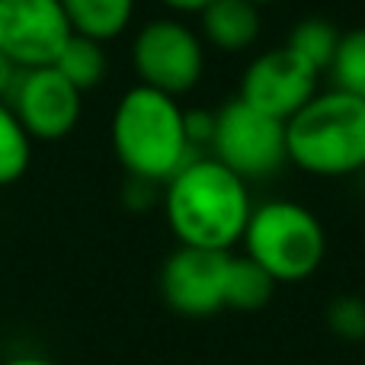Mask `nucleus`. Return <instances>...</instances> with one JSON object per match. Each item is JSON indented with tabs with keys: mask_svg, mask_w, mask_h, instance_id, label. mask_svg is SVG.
Instances as JSON below:
<instances>
[{
	"mask_svg": "<svg viewBox=\"0 0 365 365\" xmlns=\"http://www.w3.org/2000/svg\"><path fill=\"white\" fill-rule=\"evenodd\" d=\"M250 212L247 182L205 154L164 182V218L180 247L231 250L244 237Z\"/></svg>",
	"mask_w": 365,
	"mask_h": 365,
	"instance_id": "f257e3e1",
	"label": "nucleus"
},
{
	"mask_svg": "<svg viewBox=\"0 0 365 365\" xmlns=\"http://www.w3.org/2000/svg\"><path fill=\"white\" fill-rule=\"evenodd\" d=\"M182 113L186 109L173 96L141 83L122 93L113 109L109 138L128 177L164 186L180 167L199 158L186 138Z\"/></svg>",
	"mask_w": 365,
	"mask_h": 365,
	"instance_id": "f03ea898",
	"label": "nucleus"
},
{
	"mask_svg": "<svg viewBox=\"0 0 365 365\" xmlns=\"http://www.w3.org/2000/svg\"><path fill=\"white\" fill-rule=\"evenodd\" d=\"M285 151L311 177H353L365 170V100L343 90L314 100L285 122Z\"/></svg>",
	"mask_w": 365,
	"mask_h": 365,
	"instance_id": "7ed1b4c3",
	"label": "nucleus"
},
{
	"mask_svg": "<svg viewBox=\"0 0 365 365\" xmlns=\"http://www.w3.org/2000/svg\"><path fill=\"white\" fill-rule=\"evenodd\" d=\"M250 257L272 282H304L321 269L327 257V234L311 208L292 199H269L253 205L240 237Z\"/></svg>",
	"mask_w": 365,
	"mask_h": 365,
	"instance_id": "20e7f679",
	"label": "nucleus"
},
{
	"mask_svg": "<svg viewBox=\"0 0 365 365\" xmlns=\"http://www.w3.org/2000/svg\"><path fill=\"white\" fill-rule=\"evenodd\" d=\"M212 158L225 164L240 180L272 177L289 160L285 151V122L247 106L240 96L227 100L215 113Z\"/></svg>",
	"mask_w": 365,
	"mask_h": 365,
	"instance_id": "39448f33",
	"label": "nucleus"
},
{
	"mask_svg": "<svg viewBox=\"0 0 365 365\" xmlns=\"http://www.w3.org/2000/svg\"><path fill=\"white\" fill-rule=\"evenodd\" d=\"M132 68L141 87L160 90V93L186 96L199 87L205 71V48L202 38L186 23L173 16L151 19L138 29L132 42Z\"/></svg>",
	"mask_w": 365,
	"mask_h": 365,
	"instance_id": "423d86ee",
	"label": "nucleus"
},
{
	"mask_svg": "<svg viewBox=\"0 0 365 365\" xmlns=\"http://www.w3.org/2000/svg\"><path fill=\"white\" fill-rule=\"evenodd\" d=\"M71 36L61 0H0V51L19 71L51 68Z\"/></svg>",
	"mask_w": 365,
	"mask_h": 365,
	"instance_id": "0eeeda50",
	"label": "nucleus"
},
{
	"mask_svg": "<svg viewBox=\"0 0 365 365\" xmlns=\"http://www.w3.org/2000/svg\"><path fill=\"white\" fill-rule=\"evenodd\" d=\"M6 103L32 141H61L81 122L83 93L55 68H32L19 71Z\"/></svg>",
	"mask_w": 365,
	"mask_h": 365,
	"instance_id": "6e6552de",
	"label": "nucleus"
},
{
	"mask_svg": "<svg viewBox=\"0 0 365 365\" xmlns=\"http://www.w3.org/2000/svg\"><path fill=\"white\" fill-rule=\"evenodd\" d=\"M231 250L177 247L160 266V295L180 317H212L225 311V282Z\"/></svg>",
	"mask_w": 365,
	"mask_h": 365,
	"instance_id": "1a4fd4ad",
	"label": "nucleus"
},
{
	"mask_svg": "<svg viewBox=\"0 0 365 365\" xmlns=\"http://www.w3.org/2000/svg\"><path fill=\"white\" fill-rule=\"evenodd\" d=\"M317 93V71L292 48H269L257 55L240 74V100L279 122H289Z\"/></svg>",
	"mask_w": 365,
	"mask_h": 365,
	"instance_id": "9d476101",
	"label": "nucleus"
},
{
	"mask_svg": "<svg viewBox=\"0 0 365 365\" xmlns=\"http://www.w3.org/2000/svg\"><path fill=\"white\" fill-rule=\"evenodd\" d=\"M202 38L225 55H240L259 38V6L253 0H212L199 10Z\"/></svg>",
	"mask_w": 365,
	"mask_h": 365,
	"instance_id": "9b49d317",
	"label": "nucleus"
},
{
	"mask_svg": "<svg viewBox=\"0 0 365 365\" xmlns=\"http://www.w3.org/2000/svg\"><path fill=\"white\" fill-rule=\"evenodd\" d=\"M74 36H87L96 42L122 36L135 16V0H61Z\"/></svg>",
	"mask_w": 365,
	"mask_h": 365,
	"instance_id": "f8f14e48",
	"label": "nucleus"
},
{
	"mask_svg": "<svg viewBox=\"0 0 365 365\" xmlns=\"http://www.w3.org/2000/svg\"><path fill=\"white\" fill-rule=\"evenodd\" d=\"M61 77H68L81 93L87 90L100 87L106 81V71H109V58H106V48L103 42L96 38H87V36H71L68 45L61 48L58 61L51 64Z\"/></svg>",
	"mask_w": 365,
	"mask_h": 365,
	"instance_id": "ddd939ff",
	"label": "nucleus"
},
{
	"mask_svg": "<svg viewBox=\"0 0 365 365\" xmlns=\"http://www.w3.org/2000/svg\"><path fill=\"white\" fill-rule=\"evenodd\" d=\"M272 292H276V282L250 257H231L225 282V308L259 311L272 302Z\"/></svg>",
	"mask_w": 365,
	"mask_h": 365,
	"instance_id": "4468645a",
	"label": "nucleus"
},
{
	"mask_svg": "<svg viewBox=\"0 0 365 365\" xmlns=\"http://www.w3.org/2000/svg\"><path fill=\"white\" fill-rule=\"evenodd\" d=\"M340 36L343 32L336 29L330 19L324 16H304L302 23L295 26V29L289 32V42H285V48H292L302 61H308L311 68L321 74V71L330 68V61H334L336 55V45H340Z\"/></svg>",
	"mask_w": 365,
	"mask_h": 365,
	"instance_id": "2eb2a0df",
	"label": "nucleus"
},
{
	"mask_svg": "<svg viewBox=\"0 0 365 365\" xmlns=\"http://www.w3.org/2000/svg\"><path fill=\"white\" fill-rule=\"evenodd\" d=\"M32 164V138L19 125L10 103L0 100V186H13Z\"/></svg>",
	"mask_w": 365,
	"mask_h": 365,
	"instance_id": "dca6fc26",
	"label": "nucleus"
},
{
	"mask_svg": "<svg viewBox=\"0 0 365 365\" xmlns=\"http://www.w3.org/2000/svg\"><path fill=\"white\" fill-rule=\"evenodd\" d=\"M327 71L330 81H334V90L365 100V29L343 32Z\"/></svg>",
	"mask_w": 365,
	"mask_h": 365,
	"instance_id": "f3484780",
	"label": "nucleus"
},
{
	"mask_svg": "<svg viewBox=\"0 0 365 365\" xmlns=\"http://www.w3.org/2000/svg\"><path fill=\"white\" fill-rule=\"evenodd\" d=\"M324 317H327V330L340 343H365V298L336 295Z\"/></svg>",
	"mask_w": 365,
	"mask_h": 365,
	"instance_id": "a211bd4d",
	"label": "nucleus"
},
{
	"mask_svg": "<svg viewBox=\"0 0 365 365\" xmlns=\"http://www.w3.org/2000/svg\"><path fill=\"white\" fill-rule=\"evenodd\" d=\"M182 125H186V138H189V145H192V151L212 145L215 113H208V109H186V113H182Z\"/></svg>",
	"mask_w": 365,
	"mask_h": 365,
	"instance_id": "6ab92c4d",
	"label": "nucleus"
},
{
	"mask_svg": "<svg viewBox=\"0 0 365 365\" xmlns=\"http://www.w3.org/2000/svg\"><path fill=\"white\" fill-rule=\"evenodd\" d=\"M154 199H158V182L128 177V186H125V205L128 208H148Z\"/></svg>",
	"mask_w": 365,
	"mask_h": 365,
	"instance_id": "aec40b11",
	"label": "nucleus"
},
{
	"mask_svg": "<svg viewBox=\"0 0 365 365\" xmlns=\"http://www.w3.org/2000/svg\"><path fill=\"white\" fill-rule=\"evenodd\" d=\"M16 77H19V68L4 55V51H0V100H4V103H6V96H10Z\"/></svg>",
	"mask_w": 365,
	"mask_h": 365,
	"instance_id": "412c9836",
	"label": "nucleus"
},
{
	"mask_svg": "<svg viewBox=\"0 0 365 365\" xmlns=\"http://www.w3.org/2000/svg\"><path fill=\"white\" fill-rule=\"evenodd\" d=\"M160 4L177 10V13H199V10H205L212 0H160Z\"/></svg>",
	"mask_w": 365,
	"mask_h": 365,
	"instance_id": "4be33fe9",
	"label": "nucleus"
},
{
	"mask_svg": "<svg viewBox=\"0 0 365 365\" xmlns=\"http://www.w3.org/2000/svg\"><path fill=\"white\" fill-rule=\"evenodd\" d=\"M0 365H58V362L45 359V356H10V359H4Z\"/></svg>",
	"mask_w": 365,
	"mask_h": 365,
	"instance_id": "5701e85b",
	"label": "nucleus"
},
{
	"mask_svg": "<svg viewBox=\"0 0 365 365\" xmlns=\"http://www.w3.org/2000/svg\"><path fill=\"white\" fill-rule=\"evenodd\" d=\"M257 6H263V4H276V0H253Z\"/></svg>",
	"mask_w": 365,
	"mask_h": 365,
	"instance_id": "b1692460",
	"label": "nucleus"
}]
</instances>
